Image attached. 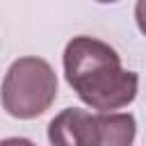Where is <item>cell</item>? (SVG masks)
Here are the masks:
<instances>
[{"label":"cell","instance_id":"cell-3","mask_svg":"<svg viewBox=\"0 0 146 146\" xmlns=\"http://www.w3.org/2000/svg\"><path fill=\"white\" fill-rule=\"evenodd\" d=\"M57 98V75L41 57L16 59L2 80L0 100L14 119H36Z\"/></svg>","mask_w":146,"mask_h":146},{"label":"cell","instance_id":"cell-2","mask_svg":"<svg viewBox=\"0 0 146 146\" xmlns=\"http://www.w3.org/2000/svg\"><path fill=\"white\" fill-rule=\"evenodd\" d=\"M135 132L132 114H89L78 107H66L48 125V139L57 146H128Z\"/></svg>","mask_w":146,"mask_h":146},{"label":"cell","instance_id":"cell-1","mask_svg":"<svg viewBox=\"0 0 146 146\" xmlns=\"http://www.w3.org/2000/svg\"><path fill=\"white\" fill-rule=\"evenodd\" d=\"M64 75L82 103L98 112L130 105L139 78L121 66L119 52L94 36H73L64 48Z\"/></svg>","mask_w":146,"mask_h":146},{"label":"cell","instance_id":"cell-4","mask_svg":"<svg viewBox=\"0 0 146 146\" xmlns=\"http://www.w3.org/2000/svg\"><path fill=\"white\" fill-rule=\"evenodd\" d=\"M135 21H137L139 32L146 36V0H137V5H135Z\"/></svg>","mask_w":146,"mask_h":146},{"label":"cell","instance_id":"cell-5","mask_svg":"<svg viewBox=\"0 0 146 146\" xmlns=\"http://www.w3.org/2000/svg\"><path fill=\"white\" fill-rule=\"evenodd\" d=\"M96 2H103V5H110V2H119V0H96Z\"/></svg>","mask_w":146,"mask_h":146}]
</instances>
